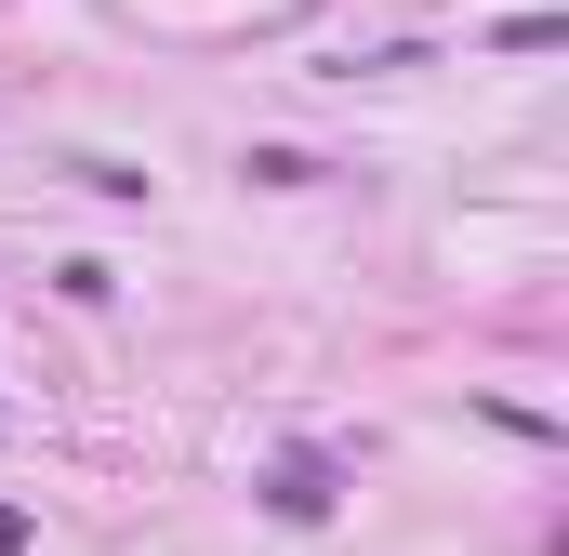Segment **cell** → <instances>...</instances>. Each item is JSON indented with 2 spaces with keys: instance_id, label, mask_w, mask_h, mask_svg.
<instances>
[{
  "instance_id": "6da1fadb",
  "label": "cell",
  "mask_w": 569,
  "mask_h": 556,
  "mask_svg": "<svg viewBox=\"0 0 569 556\" xmlns=\"http://www.w3.org/2000/svg\"><path fill=\"white\" fill-rule=\"evenodd\" d=\"M266 504H279V517H331V450H291V464H266Z\"/></svg>"
},
{
  "instance_id": "7a4b0ae2",
  "label": "cell",
  "mask_w": 569,
  "mask_h": 556,
  "mask_svg": "<svg viewBox=\"0 0 569 556\" xmlns=\"http://www.w3.org/2000/svg\"><path fill=\"white\" fill-rule=\"evenodd\" d=\"M0 556H27V504H0Z\"/></svg>"
}]
</instances>
